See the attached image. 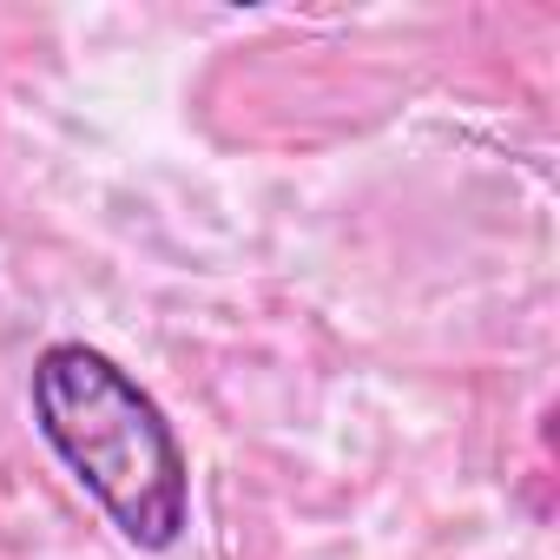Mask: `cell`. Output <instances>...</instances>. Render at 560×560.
<instances>
[{
	"instance_id": "cell-1",
	"label": "cell",
	"mask_w": 560,
	"mask_h": 560,
	"mask_svg": "<svg viewBox=\"0 0 560 560\" xmlns=\"http://www.w3.org/2000/svg\"><path fill=\"white\" fill-rule=\"evenodd\" d=\"M34 422L47 448L73 468V481L106 508V521L145 547L165 553L191 521V468L165 422V409L100 350L86 343H47L27 376Z\"/></svg>"
}]
</instances>
